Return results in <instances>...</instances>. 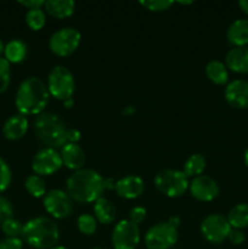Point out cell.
Masks as SVG:
<instances>
[{
	"label": "cell",
	"mask_w": 248,
	"mask_h": 249,
	"mask_svg": "<svg viewBox=\"0 0 248 249\" xmlns=\"http://www.w3.org/2000/svg\"><path fill=\"white\" fill-rule=\"evenodd\" d=\"M66 191L78 203H95L104 194V178L96 170L83 168L66 180Z\"/></svg>",
	"instance_id": "6da1fadb"
},
{
	"label": "cell",
	"mask_w": 248,
	"mask_h": 249,
	"mask_svg": "<svg viewBox=\"0 0 248 249\" xmlns=\"http://www.w3.org/2000/svg\"><path fill=\"white\" fill-rule=\"evenodd\" d=\"M50 94L46 84L38 77H28L19 84L15 105L19 114L39 116L48 106Z\"/></svg>",
	"instance_id": "7a4b0ae2"
},
{
	"label": "cell",
	"mask_w": 248,
	"mask_h": 249,
	"mask_svg": "<svg viewBox=\"0 0 248 249\" xmlns=\"http://www.w3.org/2000/svg\"><path fill=\"white\" fill-rule=\"evenodd\" d=\"M22 238L34 249H51L57 246L60 230L53 219L36 216L23 224Z\"/></svg>",
	"instance_id": "3957f363"
},
{
	"label": "cell",
	"mask_w": 248,
	"mask_h": 249,
	"mask_svg": "<svg viewBox=\"0 0 248 249\" xmlns=\"http://www.w3.org/2000/svg\"><path fill=\"white\" fill-rule=\"evenodd\" d=\"M33 130L36 139L49 148H61L67 143L68 128L60 116L53 112H43L34 119Z\"/></svg>",
	"instance_id": "277c9868"
},
{
	"label": "cell",
	"mask_w": 248,
	"mask_h": 249,
	"mask_svg": "<svg viewBox=\"0 0 248 249\" xmlns=\"http://www.w3.org/2000/svg\"><path fill=\"white\" fill-rule=\"evenodd\" d=\"M153 185L159 194L169 198H177L189 191L190 179L182 170L164 169L156 174Z\"/></svg>",
	"instance_id": "5b68a950"
},
{
	"label": "cell",
	"mask_w": 248,
	"mask_h": 249,
	"mask_svg": "<svg viewBox=\"0 0 248 249\" xmlns=\"http://www.w3.org/2000/svg\"><path fill=\"white\" fill-rule=\"evenodd\" d=\"M46 88L51 97L58 101L73 99L75 91V80L73 73L66 66L57 65L49 72Z\"/></svg>",
	"instance_id": "8992f818"
},
{
	"label": "cell",
	"mask_w": 248,
	"mask_h": 249,
	"mask_svg": "<svg viewBox=\"0 0 248 249\" xmlns=\"http://www.w3.org/2000/svg\"><path fill=\"white\" fill-rule=\"evenodd\" d=\"M82 34L74 27H63L53 32L49 39V49L58 57H67L78 50Z\"/></svg>",
	"instance_id": "52a82bcc"
},
{
	"label": "cell",
	"mask_w": 248,
	"mask_h": 249,
	"mask_svg": "<svg viewBox=\"0 0 248 249\" xmlns=\"http://www.w3.org/2000/svg\"><path fill=\"white\" fill-rule=\"evenodd\" d=\"M177 229L168 221H162L146 231L143 242L147 249H170L177 245Z\"/></svg>",
	"instance_id": "ba28073f"
},
{
	"label": "cell",
	"mask_w": 248,
	"mask_h": 249,
	"mask_svg": "<svg viewBox=\"0 0 248 249\" xmlns=\"http://www.w3.org/2000/svg\"><path fill=\"white\" fill-rule=\"evenodd\" d=\"M43 207L46 213L53 219L63 220L72 215L74 208V201L71 198L67 191L61 189H53L46 192L43 197Z\"/></svg>",
	"instance_id": "9c48e42d"
},
{
	"label": "cell",
	"mask_w": 248,
	"mask_h": 249,
	"mask_svg": "<svg viewBox=\"0 0 248 249\" xmlns=\"http://www.w3.org/2000/svg\"><path fill=\"white\" fill-rule=\"evenodd\" d=\"M199 231L207 242L213 243V245H220L228 240L231 226L226 216L214 213L209 214L202 220Z\"/></svg>",
	"instance_id": "30bf717a"
},
{
	"label": "cell",
	"mask_w": 248,
	"mask_h": 249,
	"mask_svg": "<svg viewBox=\"0 0 248 249\" xmlns=\"http://www.w3.org/2000/svg\"><path fill=\"white\" fill-rule=\"evenodd\" d=\"M141 240L139 225L129 219L121 220L112 230L111 243L113 249H136Z\"/></svg>",
	"instance_id": "8fae6325"
},
{
	"label": "cell",
	"mask_w": 248,
	"mask_h": 249,
	"mask_svg": "<svg viewBox=\"0 0 248 249\" xmlns=\"http://www.w3.org/2000/svg\"><path fill=\"white\" fill-rule=\"evenodd\" d=\"M63 167L60 151L44 147L34 155L32 160V170L39 177H50Z\"/></svg>",
	"instance_id": "7c38bea8"
},
{
	"label": "cell",
	"mask_w": 248,
	"mask_h": 249,
	"mask_svg": "<svg viewBox=\"0 0 248 249\" xmlns=\"http://www.w3.org/2000/svg\"><path fill=\"white\" fill-rule=\"evenodd\" d=\"M189 191L199 202H212L219 196L220 189L215 180L209 175H199L190 180Z\"/></svg>",
	"instance_id": "4fadbf2b"
},
{
	"label": "cell",
	"mask_w": 248,
	"mask_h": 249,
	"mask_svg": "<svg viewBox=\"0 0 248 249\" xmlns=\"http://www.w3.org/2000/svg\"><path fill=\"white\" fill-rule=\"evenodd\" d=\"M224 96L229 106L232 108H248V82L243 79H235L228 83Z\"/></svg>",
	"instance_id": "5bb4252c"
},
{
	"label": "cell",
	"mask_w": 248,
	"mask_h": 249,
	"mask_svg": "<svg viewBox=\"0 0 248 249\" xmlns=\"http://www.w3.org/2000/svg\"><path fill=\"white\" fill-rule=\"evenodd\" d=\"M114 191L121 198L136 199L145 191V182L138 175H126L117 180Z\"/></svg>",
	"instance_id": "9a60e30c"
},
{
	"label": "cell",
	"mask_w": 248,
	"mask_h": 249,
	"mask_svg": "<svg viewBox=\"0 0 248 249\" xmlns=\"http://www.w3.org/2000/svg\"><path fill=\"white\" fill-rule=\"evenodd\" d=\"M60 156L62 164L68 169L77 172L84 168L87 162V155L82 146L78 143H66L60 148Z\"/></svg>",
	"instance_id": "2e32d148"
},
{
	"label": "cell",
	"mask_w": 248,
	"mask_h": 249,
	"mask_svg": "<svg viewBox=\"0 0 248 249\" xmlns=\"http://www.w3.org/2000/svg\"><path fill=\"white\" fill-rule=\"evenodd\" d=\"M28 119L23 114H14L2 125V135L9 141L21 140L28 131Z\"/></svg>",
	"instance_id": "e0dca14e"
},
{
	"label": "cell",
	"mask_w": 248,
	"mask_h": 249,
	"mask_svg": "<svg viewBox=\"0 0 248 249\" xmlns=\"http://www.w3.org/2000/svg\"><path fill=\"white\" fill-rule=\"evenodd\" d=\"M224 63L231 72L238 74L248 73V46H235L230 49L226 53Z\"/></svg>",
	"instance_id": "ac0fdd59"
},
{
	"label": "cell",
	"mask_w": 248,
	"mask_h": 249,
	"mask_svg": "<svg viewBox=\"0 0 248 249\" xmlns=\"http://www.w3.org/2000/svg\"><path fill=\"white\" fill-rule=\"evenodd\" d=\"M228 41L235 46L248 45V18H240L233 21L226 31Z\"/></svg>",
	"instance_id": "d6986e66"
},
{
	"label": "cell",
	"mask_w": 248,
	"mask_h": 249,
	"mask_svg": "<svg viewBox=\"0 0 248 249\" xmlns=\"http://www.w3.org/2000/svg\"><path fill=\"white\" fill-rule=\"evenodd\" d=\"M75 2L73 0H46L44 5L45 14L57 19L68 18L74 14Z\"/></svg>",
	"instance_id": "ffe728a7"
},
{
	"label": "cell",
	"mask_w": 248,
	"mask_h": 249,
	"mask_svg": "<svg viewBox=\"0 0 248 249\" xmlns=\"http://www.w3.org/2000/svg\"><path fill=\"white\" fill-rule=\"evenodd\" d=\"M94 211V216L97 223L102 225H109L114 223L117 218V208L109 199L101 197L97 199L92 207Z\"/></svg>",
	"instance_id": "44dd1931"
},
{
	"label": "cell",
	"mask_w": 248,
	"mask_h": 249,
	"mask_svg": "<svg viewBox=\"0 0 248 249\" xmlns=\"http://www.w3.org/2000/svg\"><path fill=\"white\" fill-rule=\"evenodd\" d=\"M206 75L215 85H225L229 80V70L224 62L212 60L206 66Z\"/></svg>",
	"instance_id": "7402d4cb"
},
{
	"label": "cell",
	"mask_w": 248,
	"mask_h": 249,
	"mask_svg": "<svg viewBox=\"0 0 248 249\" xmlns=\"http://www.w3.org/2000/svg\"><path fill=\"white\" fill-rule=\"evenodd\" d=\"M28 48L26 43L19 39H12L5 45L4 49V58L7 62L11 63H21L26 58Z\"/></svg>",
	"instance_id": "603a6c76"
},
{
	"label": "cell",
	"mask_w": 248,
	"mask_h": 249,
	"mask_svg": "<svg viewBox=\"0 0 248 249\" xmlns=\"http://www.w3.org/2000/svg\"><path fill=\"white\" fill-rule=\"evenodd\" d=\"M226 219L231 229H237V230L246 229L248 226V204L238 203L233 206L229 212Z\"/></svg>",
	"instance_id": "cb8c5ba5"
},
{
	"label": "cell",
	"mask_w": 248,
	"mask_h": 249,
	"mask_svg": "<svg viewBox=\"0 0 248 249\" xmlns=\"http://www.w3.org/2000/svg\"><path fill=\"white\" fill-rule=\"evenodd\" d=\"M207 160L204 158V156H202L201 153H192L191 156H189L186 160L184 163V167H182V172L186 175L187 178H194L199 177V175L203 174L204 169H206Z\"/></svg>",
	"instance_id": "d4e9b609"
},
{
	"label": "cell",
	"mask_w": 248,
	"mask_h": 249,
	"mask_svg": "<svg viewBox=\"0 0 248 249\" xmlns=\"http://www.w3.org/2000/svg\"><path fill=\"white\" fill-rule=\"evenodd\" d=\"M24 189L34 198H43L46 195V184L44 179L39 175L32 174L26 178L24 181Z\"/></svg>",
	"instance_id": "484cf974"
},
{
	"label": "cell",
	"mask_w": 248,
	"mask_h": 249,
	"mask_svg": "<svg viewBox=\"0 0 248 249\" xmlns=\"http://www.w3.org/2000/svg\"><path fill=\"white\" fill-rule=\"evenodd\" d=\"M26 23L32 31H40L46 23V14L43 9L28 10L26 14Z\"/></svg>",
	"instance_id": "4316f807"
},
{
	"label": "cell",
	"mask_w": 248,
	"mask_h": 249,
	"mask_svg": "<svg viewBox=\"0 0 248 249\" xmlns=\"http://www.w3.org/2000/svg\"><path fill=\"white\" fill-rule=\"evenodd\" d=\"M97 220L91 214H80L77 219V228L80 233L85 236L94 235L95 231L97 230Z\"/></svg>",
	"instance_id": "83f0119b"
},
{
	"label": "cell",
	"mask_w": 248,
	"mask_h": 249,
	"mask_svg": "<svg viewBox=\"0 0 248 249\" xmlns=\"http://www.w3.org/2000/svg\"><path fill=\"white\" fill-rule=\"evenodd\" d=\"M1 231L6 237H17L19 238L22 236V231H23V224L17 219L11 218L7 219L6 221L0 225Z\"/></svg>",
	"instance_id": "f1b7e54d"
},
{
	"label": "cell",
	"mask_w": 248,
	"mask_h": 249,
	"mask_svg": "<svg viewBox=\"0 0 248 249\" xmlns=\"http://www.w3.org/2000/svg\"><path fill=\"white\" fill-rule=\"evenodd\" d=\"M10 82H11V66L4 57H0V94L9 89Z\"/></svg>",
	"instance_id": "f546056e"
},
{
	"label": "cell",
	"mask_w": 248,
	"mask_h": 249,
	"mask_svg": "<svg viewBox=\"0 0 248 249\" xmlns=\"http://www.w3.org/2000/svg\"><path fill=\"white\" fill-rule=\"evenodd\" d=\"M12 181V173L9 164L0 156V194L6 191Z\"/></svg>",
	"instance_id": "4dcf8cb0"
},
{
	"label": "cell",
	"mask_w": 248,
	"mask_h": 249,
	"mask_svg": "<svg viewBox=\"0 0 248 249\" xmlns=\"http://www.w3.org/2000/svg\"><path fill=\"white\" fill-rule=\"evenodd\" d=\"M139 4L151 12H162L169 9L174 4V1L172 0H143Z\"/></svg>",
	"instance_id": "1f68e13d"
},
{
	"label": "cell",
	"mask_w": 248,
	"mask_h": 249,
	"mask_svg": "<svg viewBox=\"0 0 248 249\" xmlns=\"http://www.w3.org/2000/svg\"><path fill=\"white\" fill-rule=\"evenodd\" d=\"M11 218H14V207L11 202L5 197L0 196V225Z\"/></svg>",
	"instance_id": "d6a6232c"
},
{
	"label": "cell",
	"mask_w": 248,
	"mask_h": 249,
	"mask_svg": "<svg viewBox=\"0 0 248 249\" xmlns=\"http://www.w3.org/2000/svg\"><path fill=\"white\" fill-rule=\"evenodd\" d=\"M146 209L143 207H134L130 209V213H129V220L131 223L136 224V225H140L143 220L146 219Z\"/></svg>",
	"instance_id": "836d02e7"
},
{
	"label": "cell",
	"mask_w": 248,
	"mask_h": 249,
	"mask_svg": "<svg viewBox=\"0 0 248 249\" xmlns=\"http://www.w3.org/2000/svg\"><path fill=\"white\" fill-rule=\"evenodd\" d=\"M0 249H23V241L17 237H6L0 241Z\"/></svg>",
	"instance_id": "e575fe53"
},
{
	"label": "cell",
	"mask_w": 248,
	"mask_h": 249,
	"mask_svg": "<svg viewBox=\"0 0 248 249\" xmlns=\"http://www.w3.org/2000/svg\"><path fill=\"white\" fill-rule=\"evenodd\" d=\"M228 240L230 241L231 245L233 246H241L245 243L246 241V233L242 230H237V229H231L230 233H229Z\"/></svg>",
	"instance_id": "d590c367"
},
{
	"label": "cell",
	"mask_w": 248,
	"mask_h": 249,
	"mask_svg": "<svg viewBox=\"0 0 248 249\" xmlns=\"http://www.w3.org/2000/svg\"><path fill=\"white\" fill-rule=\"evenodd\" d=\"M19 5L27 7L28 10H34V9H43L45 1L44 0H19Z\"/></svg>",
	"instance_id": "8d00e7d4"
},
{
	"label": "cell",
	"mask_w": 248,
	"mask_h": 249,
	"mask_svg": "<svg viewBox=\"0 0 248 249\" xmlns=\"http://www.w3.org/2000/svg\"><path fill=\"white\" fill-rule=\"evenodd\" d=\"M67 143H78L82 139V134L78 129H70L67 131Z\"/></svg>",
	"instance_id": "74e56055"
},
{
	"label": "cell",
	"mask_w": 248,
	"mask_h": 249,
	"mask_svg": "<svg viewBox=\"0 0 248 249\" xmlns=\"http://www.w3.org/2000/svg\"><path fill=\"white\" fill-rule=\"evenodd\" d=\"M116 182L113 178H104V189L107 191H113L116 189Z\"/></svg>",
	"instance_id": "f35d334b"
},
{
	"label": "cell",
	"mask_w": 248,
	"mask_h": 249,
	"mask_svg": "<svg viewBox=\"0 0 248 249\" xmlns=\"http://www.w3.org/2000/svg\"><path fill=\"white\" fill-rule=\"evenodd\" d=\"M167 221L170 224V225H173V226H174V228H177V229H179L180 224H181V219H180L179 216H177V215L170 216V218L168 219Z\"/></svg>",
	"instance_id": "ab89813d"
},
{
	"label": "cell",
	"mask_w": 248,
	"mask_h": 249,
	"mask_svg": "<svg viewBox=\"0 0 248 249\" xmlns=\"http://www.w3.org/2000/svg\"><path fill=\"white\" fill-rule=\"evenodd\" d=\"M135 111L136 109L134 106H126V107H124V109L122 111V113H123L125 117H130L135 113Z\"/></svg>",
	"instance_id": "60d3db41"
},
{
	"label": "cell",
	"mask_w": 248,
	"mask_h": 249,
	"mask_svg": "<svg viewBox=\"0 0 248 249\" xmlns=\"http://www.w3.org/2000/svg\"><path fill=\"white\" fill-rule=\"evenodd\" d=\"M238 6H240V9L246 15H248V0H241V1H238Z\"/></svg>",
	"instance_id": "b9f144b4"
},
{
	"label": "cell",
	"mask_w": 248,
	"mask_h": 249,
	"mask_svg": "<svg viewBox=\"0 0 248 249\" xmlns=\"http://www.w3.org/2000/svg\"><path fill=\"white\" fill-rule=\"evenodd\" d=\"M73 105H74V100H73V99H70V100H66V101H63V106H65L66 108H72Z\"/></svg>",
	"instance_id": "7bdbcfd3"
},
{
	"label": "cell",
	"mask_w": 248,
	"mask_h": 249,
	"mask_svg": "<svg viewBox=\"0 0 248 249\" xmlns=\"http://www.w3.org/2000/svg\"><path fill=\"white\" fill-rule=\"evenodd\" d=\"M4 49H5V44L4 41H2V39L0 38V57H1V55H4Z\"/></svg>",
	"instance_id": "ee69618b"
},
{
	"label": "cell",
	"mask_w": 248,
	"mask_h": 249,
	"mask_svg": "<svg viewBox=\"0 0 248 249\" xmlns=\"http://www.w3.org/2000/svg\"><path fill=\"white\" fill-rule=\"evenodd\" d=\"M243 160H245V164H246V167L248 168V148H247V150H246L245 155H243Z\"/></svg>",
	"instance_id": "f6af8a7d"
},
{
	"label": "cell",
	"mask_w": 248,
	"mask_h": 249,
	"mask_svg": "<svg viewBox=\"0 0 248 249\" xmlns=\"http://www.w3.org/2000/svg\"><path fill=\"white\" fill-rule=\"evenodd\" d=\"M51 249H70V248L65 247V246H55V247H53Z\"/></svg>",
	"instance_id": "bcb514c9"
},
{
	"label": "cell",
	"mask_w": 248,
	"mask_h": 249,
	"mask_svg": "<svg viewBox=\"0 0 248 249\" xmlns=\"http://www.w3.org/2000/svg\"><path fill=\"white\" fill-rule=\"evenodd\" d=\"M177 4H180V5H190V4H192V1H179V2H177Z\"/></svg>",
	"instance_id": "7dc6e473"
},
{
	"label": "cell",
	"mask_w": 248,
	"mask_h": 249,
	"mask_svg": "<svg viewBox=\"0 0 248 249\" xmlns=\"http://www.w3.org/2000/svg\"><path fill=\"white\" fill-rule=\"evenodd\" d=\"M92 249H106V248H100V247H97V248H92Z\"/></svg>",
	"instance_id": "c3c4849f"
}]
</instances>
